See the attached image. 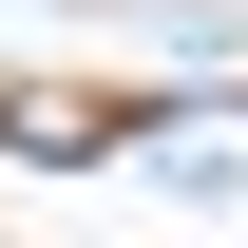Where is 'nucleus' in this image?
Returning <instances> with one entry per match:
<instances>
[{
	"instance_id": "nucleus-1",
	"label": "nucleus",
	"mask_w": 248,
	"mask_h": 248,
	"mask_svg": "<svg viewBox=\"0 0 248 248\" xmlns=\"http://www.w3.org/2000/svg\"><path fill=\"white\" fill-rule=\"evenodd\" d=\"M0 153H115V95H0Z\"/></svg>"
}]
</instances>
